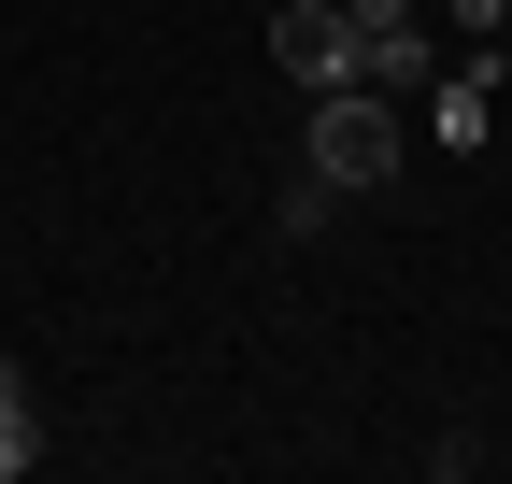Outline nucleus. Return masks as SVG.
Instances as JSON below:
<instances>
[{"label":"nucleus","instance_id":"20e7f679","mask_svg":"<svg viewBox=\"0 0 512 484\" xmlns=\"http://www.w3.org/2000/svg\"><path fill=\"white\" fill-rule=\"evenodd\" d=\"M441 57H456V29H441V15H399V29H370L356 86H384V100H427V86H441Z\"/></svg>","mask_w":512,"mask_h":484},{"label":"nucleus","instance_id":"f03ea898","mask_svg":"<svg viewBox=\"0 0 512 484\" xmlns=\"http://www.w3.org/2000/svg\"><path fill=\"white\" fill-rule=\"evenodd\" d=\"M356 57H370V29L342 15V0H285V15H271V72H285L299 100H328V86H356Z\"/></svg>","mask_w":512,"mask_h":484},{"label":"nucleus","instance_id":"39448f33","mask_svg":"<svg viewBox=\"0 0 512 484\" xmlns=\"http://www.w3.org/2000/svg\"><path fill=\"white\" fill-rule=\"evenodd\" d=\"M328 214H342V186H328V171H313V157H299V171H285V186H271V228H285V242H313V228H328Z\"/></svg>","mask_w":512,"mask_h":484},{"label":"nucleus","instance_id":"423d86ee","mask_svg":"<svg viewBox=\"0 0 512 484\" xmlns=\"http://www.w3.org/2000/svg\"><path fill=\"white\" fill-rule=\"evenodd\" d=\"M29 470H43V428H29V385L0 371V484H29Z\"/></svg>","mask_w":512,"mask_h":484},{"label":"nucleus","instance_id":"6e6552de","mask_svg":"<svg viewBox=\"0 0 512 484\" xmlns=\"http://www.w3.org/2000/svg\"><path fill=\"white\" fill-rule=\"evenodd\" d=\"M342 15H356V29H399V15H427V0H342Z\"/></svg>","mask_w":512,"mask_h":484},{"label":"nucleus","instance_id":"0eeeda50","mask_svg":"<svg viewBox=\"0 0 512 484\" xmlns=\"http://www.w3.org/2000/svg\"><path fill=\"white\" fill-rule=\"evenodd\" d=\"M427 15L456 29V43H498V29H512V0H427Z\"/></svg>","mask_w":512,"mask_h":484},{"label":"nucleus","instance_id":"7ed1b4c3","mask_svg":"<svg viewBox=\"0 0 512 484\" xmlns=\"http://www.w3.org/2000/svg\"><path fill=\"white\" fill-rule=\"evenodd\" d=\"M484 114H498V43H456L427 86V143L441 157H484Z\"/></svg>","mask_w":512,"mask_h":484},{"label":"nucleus","instance_id":"f257e3e1","mask_svg":"<svg viewBox=\"0 0 512 484\" xmlns=\"http://www.w3.org/2000/svg\"><path fill=\"white\" fill-rule=\"evenodd\" d=\"M299 157L328 171L342 200H384V186H399V157H413V129H399V100H384V86H328V100H313V129H299Z\"/></svg>","mask_w":512,"mask_h":484}]
</instances>
